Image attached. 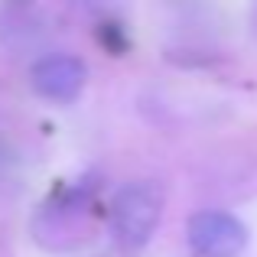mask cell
Segmentation results:
<instances>
[{
	"mask_svg": "<svg viewBox=\"0 0 257 257\" xmlns=\"http://www.w3.org/2000/svg\"><path fill=\"white\" fill-rule=\"evenodd\" d=\"M163 215V192L153 182H131L111 202V234L124 251H140Z\"/></svg>",
	"mask_w": 257,
	"mask_h": 257,
	"instance_id": "obj_1",
	"label": "cell"
},
{
	"mask_svg": "<svg viewBox=\"0 0 257 257\" xmlns=\"http://www.w3.org/2000/svg\"><path fill=\"white\" fill-rule=\"evenodd\" d=\"M85 65L78 62L75 56H46L33 65L30 72V82H33V91L43 94L46 101H56V104H72V101L82 94L85 88Z\"/></svg>",
	"mask_w": 257,
	"mask_h": 257,
	"instance_id": "obj_3",
	"label": "cell"
},
{
	"mask_svg": "<svg viewBox=\"0 0 257 257\" xmlns=\"http://www.w3.org/2000/svg\"><path fill=\"white\" fill-rule=\"evenodd\" d=\"M189 244L199 257H241L247 228L228 212H199L189 218Z\"/></svg>",
	"mask_w": 257,
	"mask_h": 257,
	"instance_id": "obj_2",
	"label": "cell"
}]
</instances>
